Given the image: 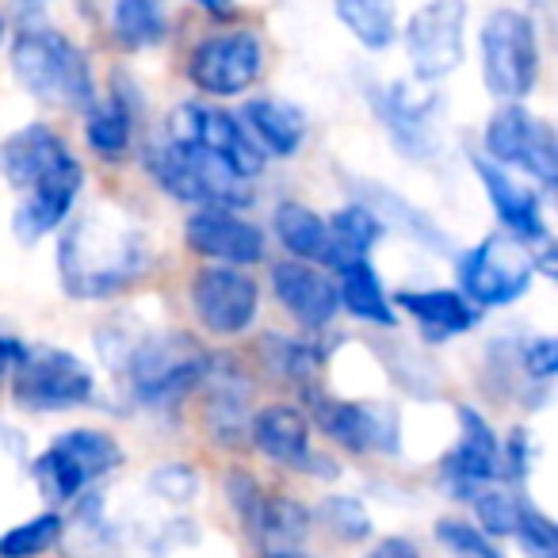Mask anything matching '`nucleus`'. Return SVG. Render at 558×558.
Listing matches in <instances>:
<instances>
[{"label": "nucleus", "instance_id": "1", "mask_svg": "<svg viewBox=\"0 0 558 558\" xmlns=\"http://www.w3.org/2000/svg\"><path fill=\"white\" fill-rule=\"evenodd\" d=\"M149 264V241L116 210L77 215L58 245V276L73 299H111L131 288Z\"/></svg>", "mask_w": 558, "mask_h": 558}, {"label": "nucleus", "instance_id": "2", "mask_svg": "<svg viewBox=\"0 0 558 558\" xmlns=\"http://www.w3.org/2000/svg\"><path fill=\"white\" fill-rule=\"evenodd\" d=\"M12 73L16 81L50 108H93L96 85L77 43L50 27H27L12 43Z\"/></svg>", "mask_w": 558, "mask_h": 558}, {"label": "nucleus", "instance_id": "3", "mask_svg": "<svg viewBox=\"0 0 558 558\" xmlns=\"http://www.w3.org/2000/svg\"><path fill=\"white\" fill-rule=\"evenodd\" d=\"M177 539H195V532L184 520H165V524L119 520V517H108V501H104L100 494H93L73 512L70 535H65V555L70 558H165Z\"/></svg>", "mask_w": 558, "mask_h": 558}, {"label": "nucleus", "instance_id": "4", "mask_svg": "<svg viewBox=\"0 0 558 558\" xmlns=\"http://www.w3.org/2000/svg\"><path fill=\"white\" fill-rule=\"evenodd\" d=\"M142 402H180L210 372V356L184 333H157L131 344L119 364Z\"/></svg>", "mask_w": 558, "mask_h": 558}, {"label": "nucleus", "instance_id": "5", "mask_svg": "<svg viewBox=\"0 0 558 558\" xmlns=\"http://www.w3.org/2000/svg\"><path fill=\"white\" fill-rule=\"evenodd\" d=\"M154 180L180 203H195L203 210H238L253 203V184L241 180L233 169H226L207 149H187L165 142L149 154Z\"/></svg>", "mask_w": 558, "mask_h": 558}, {"label": "nucleus", "instance_id": "6", "mask_svg": "<svg viewBox=\"0 0 558 558\" xmlns=\"http://www.w3.org/2000/svg\"><path fill=\"white\" fill-rule=\"evenodd\" d=\"M539 77V43L524 12L497 9L482 24V81L497 100H520Z\"/></svg>", "mask_w": 558, "mask_h": 558}, {"label": "nucleus", "instance_id": "7", "mask_svg": "<svg viewBox=\"0 0 558 558\" xmlns=\"http://www.w3.org/2000/svg\"><path fill=\"white\" fill-rule=\"evenodd\" d=\"M93 395V372L73 352L27 349L12 372V398L32 413H62L85 405Z\"/></svg>", "mask_w": 558, "mask_h": 558}, {"label": "nucleus", "instance_id": "8", "mask_svg": "<svg viewBox=\"0 0 558 558\" xmlns=\"http://www.w3.org/2000/svg\"><path fill=\"white\" fill-rule=\"evenodd\" d=\"M169 142L187 149H207L226 169H233L241 180H253L264 169V149L253 142L238 116L230 111L203 108V104H180L169 116Z\"/></svg>", "mask_w": 558, "mask_h": 558}, {"label": "nucleus", "instance_id": "9", "mask_svg": "<svg viewBox=\"0 0 558 558\" xmlns=\"http://www.w3.org/2000/svg\"><path fill=\"white\" fill-rule=\"evenodd\" d=\"M532 256L509 238H486L471 253L459 256V283L466 303L474 306H505L520 299L532 283Z\"/></svg>", "mask_w": 558, "mask_h": 558}, {"label": "nucleus", "instance_id": "10", "mask_svg": "<svg viewBox=\"0 0 558 558\" xmlns=\"http://www.w3.org/2000/svg\"><path fill=\"white\" fill-rule=\"evenodd\" d=\"M486 154L494 165H517V169L532 172L539 184H555L558 180V146L555 131L543 119L527 116L524 108L509 104V108L494 111L486 126Z\"/></svg>", "mask_w": 558, "mask_h": 558}, {"label": "nucleus", "instance_id": "11", "mask_svg": "<svg viewBox=\"0 0 558 558\" xmlns=\"http://www.w3.org/2000/svg\"><path fill=\"white\" fill-rule=\"evenodd\" d=\"M463 24L466 4L459 0H436L410 16L405 24V54L421 81H440L463 62Z\"/></svg>", "mask_w": 558, "mask_h": 558}, {"label": "nucleus", "instance_id": "12", "mask_svg": "<svg viewBox=\"0 0 558 558\" xmlns=\"http://www.w3.org/2000/svg\"><path fill=\"white\" fill-rule=\"evenodd\" d=\"M264 50L253 32H222L203 39L187 58V77L199 93L238 96L260 77Z\"/></svg>", "mask_w": 558, "mask_h": 558}, {"label": "nucleus", "instance_id": "13", "mask_svg": "<svg viewBox=\"0 0 558 558\" xmlns=\"http://www.w3.org/2000/svg\"><path fill=\"white\" fill-rule=\"evenodd\" d=\"M192 306L195 318L218 337H238L253 326L260 291L256 279L245 276L241 268H203L192 283Z\"/></svg>", "mask_w": 558, "mask_h": 558}, {"label": "nucleus", "instance_id": "14", "mask_svg": "<svg viewBox=\"0 0 558 558\" xmlns=\"http://www.w3.org/2000/svg\"><path fill=\"white\" fill-rule=\"evenodd\" d=\"M314 425L349 451H395L398 448V413L379 402H337L311 390Z\"/></svg>", "mask_w": 558, "mask_h": 558}, {"label": "nucleus", "instance_id": "15", "mask_svg": "<svg viewBox=\"0 0 558 558\" xmlns=\"http://www.w3.org/2000/svg\"><path fill=\"white\" fill-rule=\"evenodd\" d=\"M192 253L226 264H260L264 260V230L233 210H199L187 218L184 230Z\"/></svg>", "mask_w": 558, "mask_h": 558}, {"label": "nucleus", "instance_id": "16", "mask_svg": "<svg viewBox=\"0 0 558 558\" xmlns=\"http://www.w3.org/2000/svg\"><path fill=\"white\" fill-rule=\"evenodd\" d=\"M81 184H85V172H81V165L70 157V161L58 165L50 177H43L35 187H27L24 203H20L16 218H12L16 238L32 245V241L47 238L50 230H58V226L70 218L73 203H77Z\"/></svg>", "mask_w": 558, "mask_h": 558}, {"label": "nucleus", "instance_id": "17", "mask_svg": "<svg viewBox=\"0 0 558 558\" xmlns=\"http://www.w3.org/2000/svg\"><path fill=\"white\" fill-rule=\"evenodd\" d=\"M459 425H463V436L444 459V478L456 497H474L482 482H494L501 474V444L489 421L466 405L459 410Z\"/></svg>", "mask_w": 558, "mask_h": 558}, {"label": "nucleus", "instance_id": "18", "mask_svg": "<svg viewBox=\"0 0 558 558\" xmlns=\"http://www.w3.org/2000/svg\"><path fill=\"white\" fill-rule=\"evenodd\" d=\"M248 440L256 444V451H264V456L283 466L329 474V466L322 463L326 456H311V421L295 405H268V410H260L248 421Z\"/></svg>", "mask_w": 558, "mask_h": 558}, {"label": "nucleus", "instance_id": "19", "mask_svg": "<svg viewBox=\"0 0 558 558\" xmlns=\"http://www.w3.org/2000/svg\"><path fill=\"white\" fill-rule=\"evenodd\" d=\"M271 291L295 322H303L306 329H322L326 322H333V314L341 311L337 303V283L329 276H322L314 264L283 260L271 268Z\"/></svg>", "mask_w": 558, "mask_h": 558}, {"label": "nucleus", "instance_id": "20", "mask_svg": "<svg viewBox=\"0 0 558 558\" xmlns=\"http://www.w3.org/2000/svg\"><path fill=\"white\" fill-rule=\"evenodd\" d=\"M0 161H4V177H9V184L16 187V192H27V187H35L43 177H50L58 165L70 161V149H65V142L58 138L50 126L32 123L4 142Z\"/></svg>", "mask_w": 558, "mask_h": 558}, {"label": "nucleus", "instance_id": "21", "mask_svg": "<svg viewBox=\"0 0 558 558\" xmlns=\"http://www.w3.org/2000/svg\"><path fill=\"white\" fill-rule=\"evenodd\" d=\"M478 177L486 184V195L494 203L497 218L505 222V230L520 241H547V226H543L539 195L527 184H520L517 177L501 169L494 161H478Z\"/></svg>", "mask_w": 558, "mask_h": 558}, {"label": "nucleus", "instance_id": "22", "mask_svg": "<svg viewBox=\"0 0 558 558\" xmlns=\"http://www.w3.org/2000/svg\"><path fill=\"white\" fill-rule=\"evenodd\" d=\"M372 104H379V116L387 119V131L398 138V146L410 149L413 157L433 154V96H413V88L390 85L379 88V96H372Z\"/></svg>", "mask_w": 558, "mask_h": 558}, {"label": "nucleus", "instance_id": "23", "mask_svg": "<svg viewBox=\"0 0 558 558\" xmlns=\"http://www.w3.org/2000/svg\"><path fill=\"white\" fill-rule=\"evenodd\" d=\"M245 527L253 532L256 547L264 555H279V550H299L303 539L314 527V512L295 497H260V505L253 509V517L245 520Z\"/></svg>", "mask_w": 558, "mask_h": 558}, {"label": "nucleus", "instance_id": "24", "mask_svg": "<svg viewBox=\"0 0 558 558\" xmlns=\"http://www.w3.org/2000/svg\"><path fill=\"white\" fill-rule=\"evenodd\" d=\"M398 306H405L425 326V333L433 341H448L456 333H466L478 322L474 306L463 295H456V291H402Z\"/></svg>", "mask_w": 558, "mask_h": 558}, {"label": "nucleus", "instance_id": "25", "mask_svg": "<svg viewBox=\"0 0 558 558\" xmlns=\"http://www.w3.org/2000/svg\"><path fill=\"white\" fill-rule=\"evenodd\" d=\"M245 131L256 134L276 157H291L306 138V116L295 104L283 100H248L245 104Z\"/></svg>", "mask_w": 558, "mask_h": 558}, {"label": "nucleus", "instance_id": "26", "mask_svg": "<svg viewBox=\"0 0 558 558\" xmlns=\"http://www.w3.org/2000/svg\"><path fill=\"white\" fill-rule=\"evenodd\" d=\"M341 283H337V303L360 322H375V326H395V311H390L387 295H383L379 271L367 260L341 264Z\"/></svg>", "mask_w": 558, "mask_h": 558}, {"label": "nucleus", "instance_id": "27", "mask_svg": "<svg viewBox=\"0 0 558 558\" xmlns=\"http://www.w3.org/2000/svg\"><path fill=\"white\" fill-rule=\"evenodd\" d=\"M276 233L299 264L306 260H333V241H329V226L322 215H314L303 203H283L276 210Z\"/></svg>", "mask_w": 558, "mask_h": 558}, {"label": "nucleus", "instance_id": "28", "mask_svg": "<svg viewBox=\"0 0 558 558\" xmlns=\"http://www.w3.org/2000/svg\"><path fill=\"white\" fill-rule=\"evenodd\" d=\"M207 379H215V390H210V398H207V425H210V433L218 436L222 444H238L241 436L248 433V387H245V379H241L238 372H226V375H218L215 372V360H210V372H207Z\"/></svg>", "mask_w": 558, "mask_h": 558}, {"label": "nucleus", "instance_id": "29", "mask_svg": "<svg viewBox=\"0 0 558 558\" xmlns=\"http://www.w3.org/2000/svg\"><path fill=\"white\" fill-rule=\"evenodd\" d=\"M54 448L85 474V482L104 478V474H111L123 463V448L108 433H96V428H73V433L58 436Z\"/></svg>", "mask_w": 558, "mask_h": 558}, {"label": "nucleus", "instance_id": "30", "mask_svg": "<svg viewBox=\"0 0 558 558\" xmlns=\"http://www.w3.org/2000/svg\"><path fill=\"white\" fill-rule=\"evenodd\" d=\"M329 226V241H333V260L329 264H349V260H364L367 248H375V241L383 238V222L375 210L367 207H344L333 215V222Z\"/></svg>", "mask_w": 558, "mask_h": 558}, {"label": "nucleus", "instance_id": "31", "mask_svg": "<svg viewBox=\"0 0 558 558\" xmlns=\"http://www.w3.org/2000/svg\"><path fill=\"white\" fill-rule=\"evenodd\" d=\"M111 27H116L119 47H126V50L157 47V43L169 35L165 32L169 20H165V12L157 9V4H149V0H123V4H116Z\"/></svg>", "mask_w": 558, "mask_h": 558}, {"label": "nucleus", "instance_id": "32", "mask_svg": "<svg viewBox=\"0 0 558 558\" xmlns=\"http://www.w3.org/2000/svg\"><path fill=\"white\" fill-rule=\"evenodd\" d=\"M131 131H134V116L123 93L104 100L100 108H93V116H88V146L104 157H123L126 146H131Z\"/></svg>", "mask_w": 558, "mask_h": 558}, {"label": "nucleus", "instance_id": "33", "mask_svg": "<svg viewBox=\"0 0 558 558\" xmlns=\"http://www.w3.org/2000/svg\"><path fill=\"white\" fill-rule=\"evenodd\" d=\"M337 20H341L367 50H383L395 43V9H390V4H375V0H341V4H337Z\"/></svg>", "mask_w": 558, "mask_h": 558}, {"label": "nucleus", "instance_id": "34", "mask_svg": "<svg viewBox=\"0 0 558 558\" xmlns=\"http://www.w3.org/2000/svg\"><path fill=\"white\" fill-rule=\"evenodd\" d=\"M65 524L58 512H43V517L24 520L20 527L0 535V558H35L43 550H50L58 539H62Z\"/></svg>", "mask_w": 558, "mask_h": 558}, {"label": "nucleus", "instance_id": "35", "mask_svg": "<svg viewBox=\"0 0 558 558\" xmlns=\"http://www.w3.org/2000/svg\"><path fill=\"white\" fill-rule=\"evenodd\" d=\"M32 474H35V486H39V494L47 497V501H54V505L58 501H73V497L88 486L85 474H81L77 466H73L70 459L54 448V444H50V451H43V456L35 459Z\"/></svg>", "mask_w": 558, "mask_h": 558}, {"label": "nucleus", "instance_id": "36", "mask_svg": "<svg viewBox=\"0 0 558 558\" xmlns=\"http://www.w3.org/2000/svg\"><path fill=\"white\" fill-rule=\"evenodd\" d=\"M264 356H268L271 372L283 375V379H291V383H303V387L318 375V367H322V352L314 349V344L283 341V337H271V341L264 344Z\"/></svg>", "mask_w": 558, "mask_h": 558}, {"label": "nucleus", "instance_id": "37", "mask_svg": "<svg viewBox=\"0 0 558 558\" xmlns=\"http://www.w3.org/2000/svg\"><path fill=\"white\" fill-rule=\"evenodd\" d=\"M318 524L344 543H360L372 535V517H367V509L356 497H344V494L326 497V501L318 505Z\"/></svg>", "mask_w": 558, "mask_h": 558}, {"label": "nucleus", "instance_id": "38", "mask_svg": "<svg viewBox=\"0 0 558 558\" xmlns=\"http://www.w3.org/2000/svg\"><path fill=\"white\" fill-rule=\"evenodd\" d=\"M474 512H478V532L486 539L489 535H517L524 501L505 489H489V494H474Z\"/></svg>", "mask_w": 558, "mask_h": 558}, {"label": "nucleus", "instance_id": "39", "mask_svg": "<svg viewBox=\"0 0 558 558\" xmlns=\"http://www.w3.org/2000/svg\"><path fill=\"white\" fill-rule=\"evenodd\" d=\"M436 539L448 550H456L459 558H505L501 550H497L478 527L466 524V520H440V524H436Z\"/></svg>", "mask_w": 558, "mask_h": 558}, {"label": "nucleus", "instance_id": "40", "mask_svg": "<svg viewBox=\"0 0 558 558\" xmlns=\"http://www.w3.org/2000/svg\"><path fill=\"white\" fill-rule=\"evenodd\" d=\"M146 486H149V494L161 497V501L187 505L195 494H199V474H195L187 463H169V466H161V471L149 474Z\"/></svg>", "mask_w": 558, "mask_h": 558}, {"label": "nucleus", "instance_id": "41", "mask_svg": "<svg viewBox=\"0 0 558 558\" xmlns=\"http://www.w3.org/2000/svg\"><path fill=\"white\" fill-rule=\"evenodd\" d=\"M517 539L524 543V550L532 558H555V547H558L555 524H550L539 509H532V505H524V512H520Z\"/></svg>", "mask_w": 558, "mask_h": 558}, {"label": "nucleus", "instance_id": "42", "mask_svg": "<svg viewBox=\"0 0 558 558\" xmlns=\"http://www.w3.org/2000/svg\"><path fill=\"white\" fill-rule=\"evenodd\" d=\"M226 486H230V501H233V509L241 512V520H248L253 517V509L260 505V486H256V478L253 474H245V471H230V478H226Z\"/></svg>", "mask_w": 558, "mask_h": 558}, {"label": "nucleus", "instance_id": "43", "mask_svg": "<svg viewBox=\"0 0 558 558\" xmlns=\"http://www.w3.org/2000/svg\"><path fill=\"white\" fill-rule=\"evenodd\" d=\"M527 463H532V440H527L524 428H517L501 448V471H509V478L520 482L527 474Z\"/></svg>", "mask_w": 558, "mask_h": 558}, {"label": "nucleus", "instance_id": "44", "mask_svg": "<svg viewBox=\"0 0 558 558\" xmlns=\"http://www.w3.org/2000/svg\"><path fill=\"white\" fill-rule=\"evenodd\" d=\"M558 367V349L550 337H539V341H532L524 349V372L535 375V379H547V375H555Z\"/></svg>", "mask_w": 558, "mask_h": 558}, {"label": "nucleus", "instance_id": "45", "mask_svg": "<svg viewBox=\"0 0 558 558\" xmlns=\"http://www.w3.org/2000/svg\"><path fill=\"white\" fill-rule=\"evenodd\" d=\"M24 341L12 333H0V379H9L12 372L20 367V360H24Z\"/></svg>", "mask_w": 558, "mask_h": 558}, {"label": "nucleus", "instance_id": "46", "mask_svg": "<svg viewBox=\"0 0 558 558\" xmlns=\"http://www.w3.org/2000/svg\"><path fill=\"white\" fill-rule=\"evenodd\" d=\"M367 558H417V547L410 539H383Z\"/></svg>", "mask_w": 558, "mask_h": 558}, {"label": "nucleus", "instance_id": "47", "mask_svg": "<svg viewBox=\"0 0 558 558\" xmlns=\"http://www.w3.org/2000/svg\"><path fill=\"white\" fill-rule=\"evenodd\" d=\"M264 558H314L306 550H279V555H264Z\"/></svg>", "mask_w": 558, "mask_h": 558}, {"label": "nucleus", "instance_id": "48", "mask_svg": "<svg viewBox=\"0 0 558 558\" xmlns=\"http://www.w3.org/2000/svg\"><path fill=\"white\" fill-rule=\"evenodd\" d=\"M0 39H4V20H0Z\"/></svg>", "mask_w": 558, "mask_h": 558}]
</instances>
